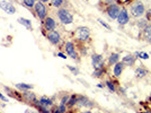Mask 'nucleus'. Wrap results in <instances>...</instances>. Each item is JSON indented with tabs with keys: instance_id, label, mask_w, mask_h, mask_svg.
Segmentation results:
<instances>
[{
	"instance_id": "f257e3e1",
	"label": "nucleus",
	"mask_w": 151,
	"mask_h": 113,
	"mask_svg": "<svg viewBox=\"0 0 151 113\" xmlns=\"http://www.w3.org/2000/svg\"><path fill=\"white\" fill-rule=\"evenodd\" d=\"M58 17H59L61 23L64 24V25H69V24H71L73 21V16L67 8H59Z\"/></svg>"
},
{
	"instance_id": "f03ea898",
	"label": "nucleus",
	"mask_w": 151,
	"mask_h": 113,
	"mask_svg": "<svg viewBox=\"0 0 151 113\" xmlns=\"http://www.w3.org/2000/svg\"><path fill=\"white\" fill-rule=\"evenodd\" d=\"M144 11H145V8L141 1H135L131 6V14L134 17H141L144 14Z\"/></svg>"
},
{
	"instance_id": "7ed1b4c3",
	"label": "nucleus",
	"mask_w": 151,
	"mask_h": 113,
	"mask_svg": "<svg viewBox=\"0 0 151 113\" xmlns=\"http://www.w3.org/2000/svg\"><path fill=\"white\" fill-rule=\"evenodd\" d=\"M34 8H35L36 16L40 18L41 21H44V19L48 17V9H46V7L44 6L43 2H41V1L36 2L35 6H34Z\"/></svg>"
},
{
	"instance_id": "20e7f679",
	"label": "nucleus",
	"mask_w": 151,
	"mask_h": 113,
	"mask_svg": "<svg viewBox=\"0 0 151 113\" xmlns=\"http://www.w3.org/2000/svg\"><path fill=\"white\" fill-rule=\"evenodd\" d=\"M91 63H92V67L95 68V70L103 69V66H104V58H103V55L94 53L91 55Z\"/></svg>"
},
{
	"instance_id": "39448f33",
	"label": "nucleus",
	"mask_w": 151,
	"mask_h": 113,
	"mask_svg": "<svg viewBox=\"0 0 151 113\" xmlns=\"http://www.w3.org/2000/svg\"><path fill=\"white\" fill-rule=\"evenodd\" d=\"M76 36L78 40L80 41H86L89 39L90 36V32H89V28L88 27H79L77 32H76Z\"/></svg>"
},
{
	"instance_id": "423d86ee",
	"label": "nucleus",
	"mask_w": 151,
	"mask_h": 113,
	"mask_svg": "<svg viewBox=\"0 0 151 113\" xmlns=\"http://www.w3.org/2000/svg\"><path fill=\"white\" fill-rule=\"evenodd\" d=\"M64 51L67 52V54L71 57L72 59H78V54L76 52V48H74V44L72 42H67L64 44Z\"/></svg>"
},
{
	"instance_id": "0eeeda50",
	"label": "nucleus",
	"mask_w": 151,
	"mask_h": 113,
	"mask_svg": "<svg viewBox=\"0 0 151 113\" xmlns=\"http://www.w3.org/2000/svg\"><path fill=\"white\" fill-rule=\"evenodd\" d=\"M120 11H121V9L116 3H112L107 8V15L111 17L112 19H117Z\"/></svg>"
},
{
	"instance_id": "6e6552de",
	"label": "nucleus",
	"mask_w": 151,
	"mask_h": 113,
	"mask_svg": "<svg viewBox=\"0 0 151 113\" xmlns=\"http://www.w3.org/2000/svg\"><path fill=\"white\" fill-rule=\"evenodd\" d=\"M48 39H49V41H50L52 44H54V45L59 44L61 41L60 34H59V32H57V31L49 32V33H48Z\"/></svg>"
},
{
	"instance_id": "1a4fd4ad",
	"label": "nucleus",
	"mask_w": 151,
	"mask_h": 113,
	"mask_svg": "<svg viewBox=\"0 0 151 113\" xmlns=\"http://www.w3.org/2000/svg\"><path fill=\"white\" fill-rule=\"evenodd\" d=\"M128 21H129V12L126 9H121L120 11V14H119V17H117V23L120 24V25H125V24H128Z\"/></svg>"
},
{
	"instance_id": "9d476101",
	"label": "nucleus",
	"mask_w": 151,
	"mask_h": 113,
	"mask_svg": "<svg viewBox=\"0 0 151 113\" xmlns=\"http://www.w3.org/2000/svg\"><path fill=\"white\" fill-rule=\"evenodd\" d=\"M21 98H23L24 101H26L27 103H34V102L37 101V100H36V95H35V93L30 92V91H25V92H23Z\"/></svg>"
},
{
	"instance_id": "9b49d317",
	"label": "nucleus",
	"mask_w": 151,
	"mask_h": 113,
	"mask_svg": "<svg viewBox=\"0 0 151 113\" xmlns=\"http://www.w3.org/2000/svg\"><path fill=\"white\" fill-rule=\"evenodd\" d=\"M0 8L3 11H6L7 14H15L16 12V8L8 1H1L0 2Z\"/></svg>"
},
{
	"instance_id": "f8f14e48",
	"label": "nucleus",
	"mask_w": 151,
	"mask_h": 113,
	"mask_svg": "<svg viewBox=\"0 0 151 113\" xmlns=\"http://www.w3.org/2000/svg\"><path fill=\"white\" fill-rule=\"evenodd\" d=\"M44 27H45V30L48 32L54 31L55 27H57V23H55V21L52 17H46L44 19Z\"/></svg>"
},
{
	"instance_id": "ddd939ff",
	"label": "nucleus",
	"mask_w": 151,
	"mask_h": 113,
	"mask_svg": "<svg viewBox=\"0 0 151 113\" xmlns=\"http://www.w3.org/2000/svg\"><path fill=\"white\" fill-rule=\"evenodd\" d=\"M124 63L123 62H117V63H115V66H114V75L116 76V77H120L122 75V72L124 70Z\"/></svg>"
},
{
	"instance_id": "4468645a",
	"label": "nucleus",
	"mask_w": 151,
	"mask_h": 113,
	"mask_svg": "<svg viewBox=\"0 0 151 113\" xmlns=\"http://www.w3.org/2000/svg\"><path fill=\"white\" fill-rule=\"evenodd\" d=\"M122 62L124 63V66H130L131 67L135 63V57H133L132 54H128L122 59Z\"/></svg>"
},
{
	"instance_id": "2eb2a0df",
	"label": "nucleus",
	"mask_w": 151,
	"mask_h": 113,
	"mask_svg": "<svg viewBox=\"0 0 151 113\" xmlns=\"http://www.w3.org/2000/svg\"><path fill=\"white\" fill-rule=\"evenodd\" d=\"M79 106H92L94 104L91 101H89L87 97L85 96H78V103H77Z\"/></svg>"
},
{
	"instance_id": "dca6fc26",
	"label": "nucleus",
	"mask_w": 151,
	"mask_h": 113,
	"mask_svg": "<svg viewBox=\"0 0 151 113\" xmlns=\"http://www.w3.org/2000/svg\"><path fill=\"white\" fill-rule=\"evenodd\" d=\"M142 35H143V39H144L145 41H148L151 43V24L147 25V26L143 28Z\"/></svg>"
},
{
	"instance_id": "f3484780",
	"label": "nucleus",
	"mask_w": 151,
	"mask_h": 113,
	"mask_svg": "<svg viewBox=\"0 0 151 113\" xmlns=\"http://www.w3.org/2000/svg\"><path fill=\"white\" fill-rule=\"evenodd\" d=\"M16 87L20 89L21 92H25V91H30L33 88V85H30V84H25V82H19V84H16Z\"/></svg>"
},
{
	"instance_id": "a211bd4d",
	"label": "nucleus",
	"mask_w": 151,
	"mask_h": 113,
	"mask_svg": "<svg viewBox=\"0 0 151 113\" xmlns=\"http://www.w3.org/2000/svg\"><path fill=\"white\" fill-rule=\"evenodd\" d=\"M18 23L19 24H21V25H24V26H26L27 27V30H33V26H32V21H30V19H27V18H19L18 19Z\"/></svg>"
},
{
	"instance_id": "6ab92c4d",
	"label": "nucleus",
	"mask_w": 151,
	"mask_h": 113,
	"mask_svg": "<svg viewBox=\"0 0 151 113\" xmlns=\"http://www.w3.org/2000/svg\"><path fill=\"white\" fill-rule=\"evenodd\" d=\"M119 60H120V54L119 53H112L110 55V58H108L110 64H115V63L119 62Z\"/></svg>"
},
{
	"instance_id": "aec40b11",
	"label": "nucleus",
	"mask_w": 151,
	"mask_h": 113,
	"mask_svg": "<svg viewBox=\"0 0 151 113\" xmlns=\"http://www.w3.org/2000/svg\"><path fill=\"white\" fill-rule=\"evenodd\" d=\"M39 102H40L42 105L46 106V107H49V106H51V105H52V100H51V98H49V97H46V96H42Z\"/></svg>"
},
{
	"instance_id": "412c9836",
	"label": "nucleus",
	"mask_w": 151,
	"mask_h": 113,
	"mask_svg": "<svg viewBox=\"0 0 151 113\" xmlns=\"http://www.w3.org/2000/svg\"><path fill=\"white\" fill-rule=\"evenodd\" d=\"M77 103H78V95H72L70 98H69L67 105H68L69 107H72V106H74Z\"/></svg>"
},
{
	"instance_id": "4be33fe9",
	"label": "nucleus",
	"mask_w": 151,
	"mask_h": 113,
	"mask_svg": "<svg viewBox=\"0 0 151 113\" xmlns=\"http://www.w3.org/2000/svg\"><path fill=\"white\" fill-rule=\"evenodd\" d=\"M145 75H147V70H144L143 68L135 69V76H137V78H143V77H145Z\"/></svg>"
},
{
	"instance_id": "5701e85b",
	"label": "nucleus",
	"mask_w": 151,
	"mask_h": 113,
	"mask_svg": "<svg viewBox=\"0 0 151 113\" xmlns=\"http://www.w3.org/2000/svg\"><path fill=\"white\" fill-rule=\"evenodd\" d=\"M23 3L27 7V8H33L36 3V0H23Z\"/></svg>"
},
{
	"instance_id": "b1692460",
	"label": "nucleus",
	"mask_w": 151,
	"mask_h": 113,
	"mask_svg": "<svg viewBox=\"0 0 151 113\" xmlns=\"http://www.w3.org/2000/svg\"><path fill=\"white\" fill-rule=\"evenodd\" d=\"M51 2H52V5H53L54 7H57V8H60L61 6L63 5L64 0H51Z\"/></svg>"
},
{
	"instance_id": "393cba45",
	"label": "nucleus",
	"mask_w": 151,
	"mask_h": 113,
	"mask_svg": "<svg viewBox=\"0 0 151 113\" xmlns=\"http://www.w3.org/2000/svg\"><path fill=\"white\" fill-rule=\"evenodd\" d=\"M106 86L108 87V89H110L111 92H113V93L115 92V87H114V84H113L112 82H110V80H108V82H106Z\"/></svg>"
},
{
	"instance_id": "a878e982",
	"label": "nucleus",
	"mask_w": 151,
	"mask_h": 113,
	"mask_svg": "<svg viewBox=\"0 0 151 113\" xmlns=\"http://www.w3.org/2000/svg\"><path fill=\"white\" fill-rule=\"evenodd\" d=\"M147 25H148V21H147V19H141L140 23H138V26H139V27H141L142 30H143Z\"/></svg>"
},
{
	"instance_id": "bb28decb",
	"label": "nucleus",
	"mask_w": 151,
	"mask_h": 113,
	"mask_svg": "<svg viewBox=\"0 0 151 113\" xmlns=\"http://www.w3.org/2000/svg\"><path fill=\"white\" fill-rule=\"evenodd\" d=\"M103 72H104L103 69H97V70H95V71L92 72V76H95V77H101V75H103Z\"/></svg>"
},
{
	"instance_id": "cd10ccee",
	"label": "nucleus",
	"mask_w": 151,
	"mask_h": 113,
	"mask_svg": "<svg viewBox=\"0 0 151 113\" xmlns=\"http://www.w3.org/2000/svg\"><path fill=\"white\" fill-rule=\"evenodd\" d=\"M141 59H149V54L148 53H145V52H139V53H137Z\"/></svg>"
},
{
	"instance_id": "c85d7f7f",
	"label": "nucleus",
	"mask_w": 151,
	"mask_h": 113,
	"mask_svg": "<svg viewBox=\"0 0 151 113\" xmlns=\"http://www.w3.org/2000/svg\"><path fill=\"white\" fill-rule=\"evenodd\" d=\"M67 68L71 70V71L73 72V75H78L79 73V70H78V68H74V67H72V66H67Z\"/></svg>"
},
{
	"instance_id": "c756f323",
	"label": "nucleus",
	"mask_w": 151,
	"mask_h": 113,
	"mask_svg": "<svg viewBox=\"0 0 151 113\" xmlns=\"http://www.w3.org/2000/svg\"><path fill=\"white\" fill-rule=\"evenodd\" d=\"M69 98H70V97H69L68 95H64V96L62 97V100H61V103H60V104H64V105H66V104L68 103V101H69Z\"/></svg>"
},
{
	"instance_id": "7c9ffc66",
	"label": "nucleus",
	"mask_w": 151,
	"mask_h": 113,
	"mask_svg": "<svg viewBox=\"0 0 151 113\" xmlns=\"http://www.w3.org/2000/svg\"><path fill=\"white\" fill-rule=\"evenodd\" d=\"M97 21H98V23H99V24H101V25H103L104 27H106L107 30H111V26H110V25H108L107 23H105V21H101V19H97Z\"/></svg>"
},
{
	"instance_id": "2f4dec72",
	"label": "nucleus",
	"mask_w": 151,
	"mask_h": 113,
	"mask_svg": "<svg viewBox=\"0 0 151 113\" xmlns=\"http://www.w3.org/2000/svg\"><path fill=\"white\" fill-rule=\"evenodd\" d=\"M59 110H60L61 113L67 112V107H66V105H64V104H60V105H59Z\"/></svg>"
},
{
	"instance_id": "473e14b6",
	"label": "nucleus",
	"mask_w": 151,
	"mask_h": 113,
	"mask_svg": "<svg viewBox=\"0 0 151 113\" xmlns=\"http://www.w3.org/2000/svg\"><path fill=\"white\" fill-rule=\"evenodd\" d=\"M51 111H52L51 113H61L60 110H59V106H54V107H53Z\"/></svg>"
},
{
	"instance_id": "72a5a7b5",
	"label": "nucleus",
	"mask_w": 151,
	"mask_h": 113,
	"mask_svg": "<svg viewBox=\"0 0 151 113\" xmlns=\"http://www.w3.org/2000/svg\"><path fill=\"white\" fill-rule=\"evenodd\" d=\"M0 100H1V101H3V102H8V98H7L6 96H3L1 93H0Z\"/></svg>"
},
{
	"instance_id": "f704fd0d",
	"label": "nucleus",
	"mask_w": 151,
	"mask_h": 113,
	"mask_svg": "<svg viewBox=\"0 0 151 113\" xmlns=\"http://www.w3.org/2000/svg\"><path fill=\"white\" fill-rule=\"evenodd\" d=\"M58 55H59V57H61V58H63V59H66V58H67V55H64L63 53H58Z\"/></svg>"
},
{
	"instance_id": "c9c22d12",
	"label": "nucleus",
	"mask_w": 151,
	"mask_h": 113,
	"mask_svg": "<svg viewBox=\"0 0 151 113\" xmlns=\"http://www.w3.org/2000/svg\"><path fill=\"white\" fill-rule=\"evenodd\" d=\"M39 1H41V2H48L49 0H39Z\"/></svg>"
},
{
	"instance_id": "e433bc0d",
	"label": "nucleus",
	"mask_w": 151,
	"mask_h": 113,
	"mask_svg": "<svg viewBox=\"0 0 151 113\" xmlns=\"http://www.w3.org/2000/svg\"><path fill=\"white\" fill-rule=\"evenodd\" d=\"M82 113H91L90 111H85V112H82Z\"/></svg>"
},
{
	"instance_id": "4c0bfd02",
	"label": "nucleus",
	"mask_w": 151,
	"mask_h": 113,
	"mask_svg": "<svg viewBox=\"0 0 151 113\" xmlns=\"http://www.w3.org/2000/svg\"><path fill=\"white\" fill-rule=\"evenodd\" d=\"M145 113H151V111H147Z\"/></svg>"
},
{
	"instance_id": "58836bf2",
	"label": "nucleus",
	"mask_w": 151,
	"mask_h": 113,
	"mask_svg": "<svg viewBox=\"0 0 151 113\" xmlns=\"http://www.w3.org/2000/svg\"><path fill=\"white\" fill-rule=\"evenodd\" d=\"M50 113H51V112H50Z\"/></svg>"
}]
</instances>
